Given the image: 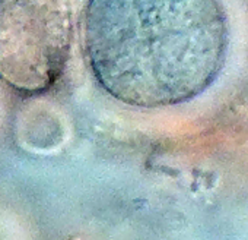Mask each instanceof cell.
Returning a JSON list of instances; mask_svg holds the SVG:
<instances>
[{
    "mask_svg": "<svg viewBox=\"0 0 248 240\" xmlns=\"http://www.w3.org/2000/svg\"><path fill=\"white\" fill-rule=\"evenodd\" d=\"M83 28L98 84L142 108L196 98L216 81L228 51L220 0H89Z\"/></svg>",
    "mask_w": 248,
    "mask_h": 240,
    "instance_id": "cell-1",
    "label": "cell"
},
{
    "mask_svg": "<svg viewBox=\"0 0 248 240\" xmlns=\"http://www.w3.org/2000/svg\"><path fill=\"white\" fill-rule=\"evenodd\" d=\"M76 0H0V79L37 94L64 73L75 38Z\"/></svg>",
    "mask_w": 248,
    "mask_h": 240,
    "instance_id": "cell-2",
    "label": "cell"
}]
</instances>
